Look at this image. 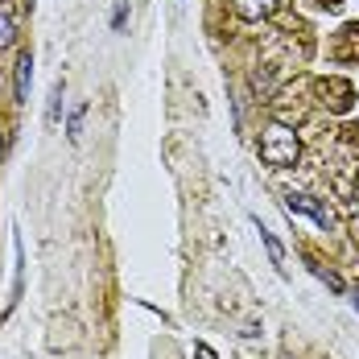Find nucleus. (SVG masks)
<instances>
[{"mask_svg": "<svg viewBox=\"0 0 359 359\" xmlns=\"http://www.w3.org/2000/svg\"><path fill=\"white\" fill-rule=\"evenodd\" d=\"M58 116H62V83L50 91V120H58Z\"/></svg>", "mask_w": 359, "mask_h": 359, "instance_id": "obj_9", "label": "nucleus"}, {"mask_svg": "<svg viewBox=\"0 0 359 359\" xmlns=\"http://www.w3.org/2000/svg\"><path fill=\"white\" fill-rule=\"evenodd\" d=\"M277 4H281V0H231V8H236L244 21H260V17L277 13Z\"/></svg>", "mask_w": 359, "mask_h": 359, "instance_id": "obj_3", "label": "nucleus"}, {"mask_svg": "<svg viewBox=\"0 0 359 359\" xmlns=\"http://www.w3.org/2000/svg\"><path fill=\"white\" fill-rule=\"evenodd\" d=\"M29 79H34V58L25 54V58L17 62V100H25V95H29Z\"/></svg>", "mask_w": 359, "mask_h": 359, "instance_id": "obj_5", "label": "nucleus"}, {"mask_svg": "<svg viewBox=\"0 0 359 359\" xmlns=\"http://www.w3.org/2000/svg\"><path fill=\"white\" fill-rule=\"evenodd\" d=\"M198 359H215V351H211L207 343H198Z\"/></svg>", "mask_w": 359, "mask_h": 359, "instance_id": "obj_11", "label": "nucleus"}, {"mask_svg": "<svg viewBox=\"0 0 359 359\" xmlns=\"http://www.w3.org/2000/svg\"><path fill=\"white\" fill-rule=\"evenodd\" d=\"M83 116H87V104H74V111L67 116V137H71V141L83 137Z\"/></svg>", "mask_w": 359, "mask_h": 359, "instance_id": "obj_7", "label": "nucleus"}, {"mask_svg": "<svg viewBox=\"0 0 359 359\" xmlns=\"http://www.w3.org/2000/svg\"><path fill=\"white\" fill-rule=\"evenodd\" d=\"M256 231H260V244L269 248V260H273V264L281 269V264H285V248H281V240H277V236H273V231H269V227H264L260 219H256Z\"/></svg>", "mask_w": 359, "mask_h": 359, "instance_id": "obj_4", "label": "nucleus"}, {"mask_svg": "<svg viewBox=\"0 0 359 359\" xmlns=\"http://www.w3.org/2000/svg\"><path fill=\"white\" fill-rule=\"evenodd\" d=\"M285 211H289V215H293V211H297V215H310L318 227H323V231H334V219H330V211H326L318 198H310V194H285Z\"/></svg>", "mask_w": 359, "mask_h": 359, "instance_id": "obj_2", "label": "nucleus"}, {"mask_svg": "<svg viewBox=\"0 0 359 359\" xmlns=\"http://www.w3.org/2000/svg\"><path fill=\"white\" fill-rule=\"evenodd\" d=\"M310 273H314V277H318V281H326V285H330V289H339V293H343V281H339V277H334V273H330V269H323V264H318V260H310Z\"/></svg>", "mask_w": 359, "mask_h": 359, "instance_id": "obj_8", "label": "nucleus"}, {"mask_svg": "<svg viewBox=\"0 0 359 359\" xmlns=\"http://www.w3.org/2000/svg\"><path fill=\"white\" fill-rule=\"evenodd\" d=\"M13 37H17V21H13V8H4V4H0V50H8V46H13Z\"/></svg>", "mask_w": 359, "mask_h": 359, "instance_id": "obj_6", "label": "nucleus"}, {"mask_svg": "<svg viewBox=\"0 0 359 359\" xmlns=\"http://www.w3.org/2000/svg\"><path fill=\"white\" fill-rule=\"evenodd\" d=\"M260 161L273 165V170H285L297 161V137L289 133L285 124H269L264 137H260Z\"/></svg>", "mask_w": 359, "mask_h": 359, "instance_id": "obj_1", "label": "nucleus"}, {"mask_svg": "<svg viewBox=\"0 0 359 359\" xmlns=\"http://www.w3.org/2000/svg\"><path fill=\"white\" fill-rule=\"evenodd\" d=\"M355 211H359V190H355Z\"/></svg>", "mask_w": 359, "mask_h": 359, "instance_id": "obj_12", "label": "nucleus"}, {"mask_svg": "<svg viewBox=\"0 0 359 359\" xmlns=\"http://www.w3.org/2000/svg\"><path fill=\"white\" fill-rule=\"evenodd\" d=\"M355 310H359V293H355Z\"/></svg>", "mask_w": 359, "mask_h": 359, "instance_id": "obj_13", "label": "nucleus"}, {"mask_svg": "<svg viewBox=\"0 0 359 359\" xmlns=\"http://www.w3.org/2000/svg\"><path fill=\"white\" fill-rule=\"evenodd\" d=\"M124 21H128V0L116 4V13H111V29H124Z\"/></svg>", "mask_w": 359, "mask_h": 359, "instance_id": "obj_10", "label": "nucleus"}]
</instances>
